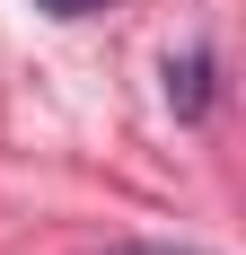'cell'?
Returning a JSON list of instances; mask_svg holds the SVG:
<instances>
[{
	"label": "cell",
	"mask_w": 246,
	"mask_h": 255,
	"mask_svg": "<svg viewBox=\"0 0 246 255\" xmlns=\"http://www.w3.org/2000/svg\"><path fill=\"white\" fill-rule=\"evenodd\" d=\"M167 106L185 115V124H202V115H211V53H185V62H167Z\"/></svg>",
	"instance_id": "6da1fadb"
},
{
	"label": "cell",
	"mask_w": 246,
	"mask_h": 255,
	"mask_svg": "<svg viewBox=\"0 0 246 255\" xmlns=\"http://www.w3.org/2000/svg\"><path fill=\"white\" fill-rule=\"evenodd\" d=\"M44 18H97V9H115V0H35Z\"/></svg>",
	"instance_id": "7a4b0ae2"
},
{
	"label": "cell",
	"mask_w": 246,
	"mask_h": 255,
	"mask_svg": "<svg viewBox=\"0 0 246 255\" xmlns=\"http://www.w3.org/2000/svg\"><path fill=\"white\" fill-rule=\"evenodd\" d=\"M123 255H176V247H123Z\"/></svg>",
	"instance_id": "3957f363"
}]
</instances>
